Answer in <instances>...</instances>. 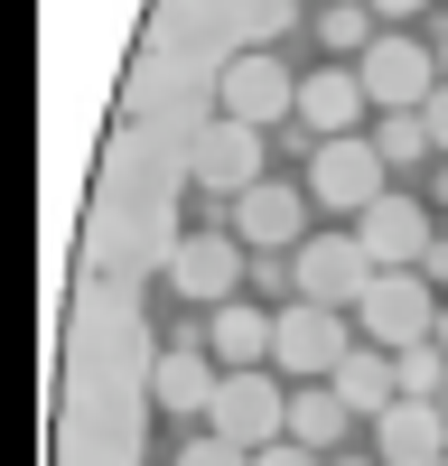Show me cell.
Instances as JSON below:
<instances>
[{
  "label": "cell",
  "mask_w": 448,
  "mask_h": 466,
  "mask_svg": "<svg viewBox=\"0 0 448 466\" xmlns=\"http://www.w3.org/2000/svg\"><path fill=\"white\" fill-rule=\"evenodd\" d=\"M364 345H383V355H402V345H430L439 336V299H430V270H373V289L355 308Z\"/></svg>",
  "instance_id": "obj_1"
},
{
  "label": "cell",
  "mask_w": 448,
  "mask_h": 466,
  "mask_svg": "<svg viewBox=\"0 0 448 466\" xmlns=\"http://www.w3.org/2000/svg\"><path fill=\"white\" fill-rule=\"evenodd\" d=\"M346 355H355L346 308H309V299L271 308V364H280V373H299V382H327Z\"/></svg>",
  "instance_id": "obj_2"
},
{
  "label": "cell",
  "mask_w": 448,
  "mask_h": 466,
  "mask_svg": "<svg viewBox=\"0 0 448 466\" xmlns=\"http://www.w3.org/2000/svg\"><path fill=\"white\" fill-rule=\"evenodd\" d=\"M206 430L215 439H234V448H280L290 439V392H280V382H271V364H261V373H224L215 382V410H206Z\"/></svg>",
  "instance_id": "obj_3"
},
{
  "label": "cell",
  "mask_w": 448,
  "mask_h": 466,
  "mask_svg": "<svg viewBox=\"0 0 448 466\" xmlns=\"http://www.w3.org/2000/svg\"><path fill=\"white\" fill-rule=\"evenodd\" d=\"M309 197L336 206V215L383 206V197H392V187H383V149H373L364 131H355V140H318V149H309Z\"/></svg>",
  "instance_id": "obj_4"
},
{
  "label": "cell",
  "mask_w": 448,
  "mask_h": 466,
  "mask_svg": "<svg viewBox=\"0 0 448 466\" xmlns=\"http://www.w3.org/2000/svg\"><path fill=\"white\" fill-rule=\"evenodd\" d=\"M355 75H364V103H383V112H421L430 94H439V47H411V37H373V47L355 56Z\"/></svg>",
  "instance_id": "obj_5"
},
{
  "label": "cell",
  "mask_w": 448,
  "mask_h": 466,
  "mask_svg": "<svg viewBox=\"0 0 448 466\" xmlns=\"http://www.w3.org/2000/svg\"><path fill=\"white\" fill-rule=\"evenodd\" d=\"M290 261H299V299L309 308H364V289H373V261L355 233H309Z\"/></svg>",
  "instance_id": "obj_6"
},
{
  "label": "cell",
  "mask_w": 448,
  "mask_h": 466,
  "mask_svg": "<svg viewBox=\"0 0 448 466\" xmlns=\"http://www.w3.org/2000/svg\"><path fill=\"white\" fill-rule=\"evenodd\" d=\"M234 233L243 252H299L309 243V197H299V187H280V177H261V187H243L234 197Z\"/></svg>",
  "instance_id": "obj_7"
},
{
  "label": "cell",
  "mask_w": 448,
  "mask_h": 466,
  "mask_svg": "<svg viewBox=\"0 0 448 466\" xmlns=\"http://www.w3.org/2000/svg\"><path fill=\"white\" fill-rule=\"evenodd\" d=\"M355 243H364L373 270H421L439 233H430V206H421V197H383V206L355 215Z\"/></svg>",
  "instance_id": "obj_8"
},
{
  "label": "cell",
  "mask_w": 448,
  "mask_h": 466,
  "mask_svg": "<svg viewBox=\"0 0 448 466\" xmlns=\"http://www.w3.org/2000/svg\"><path fill=\"white\" fill-rule=\"evenodd\" d=\"M224 122H252V131L299 122V75L280 56H234L224 66Z\"/></svg>",
  "instance_id": "obj_9"
},
{
  "label": "cell",
  "mask_w": 448,
  "mask_h": 466,
  "mask_svg": "<svg viewBox=\"0 0 448 466\" xmlns=\"http://www.w3.org/2000/svg\"><path fill=\"white\" fill-rule=\"evenodd\" d=\"M243 280H252V261H243V243H234V233H187V243L168 252V289L206 299V308L243 299Z\"/></svg>",
  "instance_id": "obj_10"
},
{
  "label": "cell",
  "mask_w": 448,
  "mask_h": 466,
  "mask_svg": "<svg viewBox=\"0 0 448 466\" xmlns=\"http://www.w3.org/2000/svg\"><path fill=\"white\" fill-rule=\"evenodd\" d=\"M197 187L206 197H243V187H261V131L252 122H215V131H197Z\"/></svg>",
  "instance_id": "obj_11"
},
{
  "label": "cell",
  "mask_w": 448,
  "mask_h": 466,
  "mask_svg": "<svg viewBox=\"0 0 448 466\" xmlns=\"http://www.w3.org/2000/svg\"><path fill=\"white\" fill-rule=\"evenodd\" d=\"M373 457L383 466H439L448 457V410L439 401H392L373 420Z\"/></svg>",
  "instance_id": "obj_12"
},
{
  "label": "cell",
  "mask_w": 448,
  "mask_h": 466,
  "mask_svg": "<svg viewBox=\"0 0 448 466\" xmlns=\"http://www.w3.org/2000/svg\"><path fill=\"white\" fill-rule=\"evenodd\" d=\"M299 122H309L318 140H355V122H364V75H355V66L299 75Z\"/></svg>",
  "instance_id": "obj_13"
},
{
  "label": "cell",
  "mask_w": 448,
  "mask_h": 466,
  "mask_svg": "<svg viewBox=\"0 0 448 466\" xmlns=\"http://www.w3.org/2000/svg\"><path fill=\"white\" fill-rule=\"evenodd\" d=\"M206 355H215L224 373H261V364H271V308L224 299L215 318H206Z\"/></svg>",
  "instance_id": "obj_14"
},
{
  "label": "cell",
  "mask_w": 448,
  "mask_h": 466,
  "mask_svg": "<svg viewBox=\"0 0 448 466\" xmlns=\"http://www.w3.org/2000/svg\"><path fill=\"white\" fill-rule=\"evenodd\" d=\"M327 382H336V401H346L355 420H383V410L402 401V373H392V355H383V345H355V355L336 364Z\"/></svg>",
  "instance_id": "obj_15"
},
{
  "label": "cell",
  "mask_w": 448,
  "mask_h": 466,
  "mask_svg": "<svg viewBox=\"0 0 448 466\" xmlns=\"http://www.w3.org/2000/svg\"><path fill=\"white\" fill-rule=\"evenodd\" d=\"M149 382H159V410H187V420H206V410H215V382H224V373L206 364V345H168Z\"/></svg>",
  "instance_id": "obj_16"
},
{
  "label": "cell",
  "mask_w": 448,
  "mask_h": 466,
  "mask_svg": "<svg viewBox=\"0 0 448 466\" xmlns=\"http://www.w3.org/2000/svg\"><path fill=\"white\" fill-rule=\"evenodd\" d=\"M346 430H355V410L336 401V382H299V392H290V439H299V448H318V457H327Z\"/></svg>",
  "instance_id": "obj_17"
},
{
  "label": "cell",
  "mask_w": 448,
  "mask_h": 466,
  "mask_svg": "<svg viewBox=\"0 0 448 466\" xmlns=\"http://www.w3.org/2000/svg\"><path fill=\"white\" fill-rule=\"evenodd\" d=\"M318 37H327L336 56H364L373 37H383V19H373L364 0H327V10H318Z\"/></svg>",
  "instance_id": "obj_18"
},
{
  "label": "cell",
  "mask_w": 448,
  "mask_h": 466,
  "mask_svg": "<svg viewBox=\"0 0 448 466\" xmlns=\"http://www.w3.org/2000/svg\"><path fill=\"white\" fill-rule=\"evenodd\" d=\"M392 373H402V401H439V392H448V355H439V336H430V345H402Z\"/></svg>",
  "instance_id": "obj_19"
},
{
  "label": "cell",
  "mask_w": 448,
  "mask_h": 466,
  "mask_svg": "<svg viewBox=\"0 0 448 466\" xmlns=\"http://www.w3.org/2000/svg\"><path fill=\"white\" fill-rule=\"evenodd\" d=\"M373 149H383V168H411V159H430V122H421V112H383Z\"/></svg>",
  "instance_id": "obj_20"
},
{
  "label": "cell",
  "mask_w": 448,
  "mask_h": 466,
  "mask_svg": "<svg viewBox=\"0 0 448 466\" xmlns=\"http://www.w3.org/2000/svg\"><path fill=\"white\" fill-rule=\"evenodd\" d=\"M178 466H252V448H234V439H215V430H206V439H187V448H178Z\"/></svg>",
  "instance_id": "obj_21"
},
{
  "label": "cell",
  "mask_w": 448,
  "mask_h": 466,
  "mask_svg": "<svg viewBox=\"0 0 448 466\" xmlns=\"http://www.w3.org/2000/svg\"><path fill=\"white\" fill-rule=\"evenodd\" d=\"M252 466H318V448H299V439H280V448H261Z\"/></svg>",
  "instance_id": "obj_22"
},
{
  "label": "cell",
  "mask_w": 448,
  "mask_h": 466,
  "mask_svg": "<svg viewBox=\"0 0 448 466\" xmlns=\"http://www.w3.org/2000/svg\"><path fill=\"white\" fill-rule=\"evenodd\" d=\"M421 122H430V149H448V85H439V94L421 103Z\"/></svg>",
  "instance_id": "obj_23"
},
{
  "label": "cell",
  "mask_w": 448,
  "mask_h": 466,
  "mask_svg": "<svg viewBox=\"0 0 448 466\" xmlns=\"http://www.w3.org/2000/svg\"><path fill=\"white\" fill-rule=\"evenodd\" d=\"M364 10H373V19H421L430 0H364Z\"/></svg>",
  "instance_id": "obj_24"
},
{
  "label": "cell",
  "mask_w": 448,
  "mask_h": 466,
  "mask_svg": "<svg viewBox=\"0 0 448 466\" xmlns=\"http://www.w3.org/2000/svg\"><path fill=\"white\" fill-rule=\"evenodd\" d=\"M430 206H448V168H439V187H430Z\"/></svg>",
  "instance_id": "obj_25"
},
{
  "label": "cell",
  "mask_w": 448,
  "mask_h": 466,
  "mask_svg": "<svg viewBox=\"0 0 448 466\" xmlns=\"http://www.w3.org/2000/svg\"><path fill=\"white\" fill-rule=\"evenodd\" d=\"M439 85H448V28H439Z\"/></svg>",
  "instance_id": "obj_26"
},
{
  "label": "cell",
  "mask_w": 448,
  "mask_h": 466,
  "mask_svg": "<svg viewBox=\"0 0 448 466\" xmlns=\"http://www.w3.org/2000/svg\"><path fill=\"white\" fill-rule=\"evenodd\" d=\"M439 355H448V308H439Z\"/></svg>",
  "instance_id": "obj_27"
},
{
  "label": "cell",
  "mask_w": 448,
  "mask_h": 466,
  "mask_svg": "<svg viewBox=\"0 0 448 466\" xmlns=\"http://www.w3.org/2000/svg\"><path fill=\"white\" fill-rule=\"evenodd\" d=\"M439 410H448V392H439Z\"/></svg>",
  "instance_id": "obj_28"
},
{
  "label": "cell",
  "mask_w": 448,
  "mask_h": 466,
  "mask_svg": "<svg viewBox=\"0 0 448 466\" xmlns=\"http://www.w3.org/2000/svg\"><path fill=\"white\" fill-rule=\"evenodd\" d=\"M439 466H448V457H439Z\"/></svg>",
  "instance_id": "obj_29"
}]
</instances>
